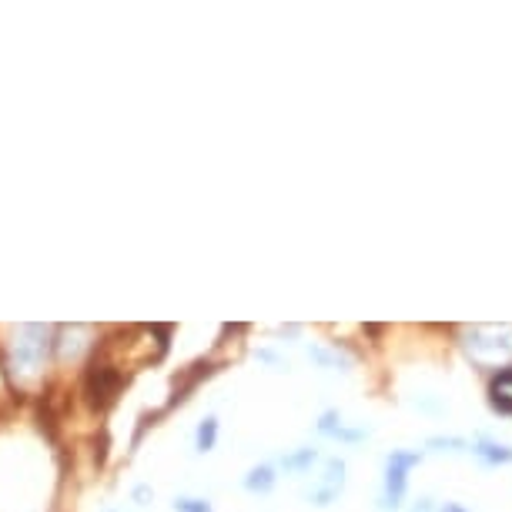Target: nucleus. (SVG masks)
I'll list each match as a JSON object with an SVG mask.
<instances>
[{"instance_id":"f8f14e48","label":"nucleus","mask_w":512,"mask_h":512,"mask_svg":"<svg viewBox=\"0 0 512 512\" xmlns=\"http://www.w3.org/2000/svg\"><path fill=\"white\" fill-rule=\"evenodd\" d=\"M218 446V419L215 415H205V419L198 422L195 429V449L198 452H211Z\"/></svg>"},{"instance_id":"f3484780","label":"nucleus","mask_w":512,"mask_h":512,"mask_svg":"<svg viewBox=\"0 0 512 512\" xmlns=\"http://www.w3.org/2000/svg\"><path fill=\"white\" fill-rule=\"evenodd\" d=\"M148 496H151L148 486H138V489H134V499H148Z\"/></svg>"},{"instance_id":"0eeeda50","label":"nucleus","mask_w":512,"mask_h":512,"mask_svg":"<svg viewBox=\"0 0 512 512\" xmlns=\"http://www.w3.org/2000/svg\"><path fill=\"white\" fill-rule=\"evenodd\" d=\"M472 456H476L482 466H489V469L509 466L512 446H506V442H496V439H476V442H472Z\"/></svg>"},{"instance_id":"1a4fd4ad","label":"nucleus","mask_w":512,"mask_h":512,"mask_svg":"<svg viewBox=\"0 0 512 512\" xmlns=\"http://www.w3.org/2000/svg\"><path fill=\"white\" fill-rule=\"evenodd\" d=\"M308 359L318 362L322 369H332V372H345L352 365V359L338 349V345H328V349L325 345H312V349H308Z\"/></svg>"},{"instance_id":"9b49d317","label":"nucleus","mask_w":512,"mask_h":512,"mask_svg":"<svg viewBox=\"0 0 512 512\" xmlns=\"http://www.w3.org/2000/svg\"><path fill=\"white\" fill-rule=\"evenodd\" d=\"M425 449L442 452V456H466V452H472V442L459 439V436H432L425 442Z\"/></svg>"},{"instance_id":"4468645a","label":"nucleus","mask_w":512,"mask_h":512,"mask_svg":"<svg viewBox=\"0 0 512 512\" xmlns=\"http://www.w3.org/2000/svg\"><path fill=\"white\" fill-rule=\"evenodd\" d=\"M175 512H211V502L198 499V496H178L175 499Z\"/></svg>"},{"instance_id":"ddd939ff","label":"nucleus","mask_w":512,"mask_h":512,"mask_svg":"<svg viewBox=\"0 0 512 512\" xmlns=\"http://www.w3.org/2000/svg\"><path fill=\"white\" fill-rule=\"evenodd\" d=\"M342 412L338 409H328V412H322L318 415V422H315V429H318V436H328V439H335L338 432H342Z\"/></svg>"},{"instance_id":"f03ea898","label":"nucleus","mask_w":512,"mask_h":512,"mask_svg":"<svg viewBox=\"0 0 512 512\" xmlns=\"http://www.w3.org/2000/svg\"><path fill=\"white\" fill-rule=\"evenodd\" d=\"M54 328L51 325H21L11 342V372L21 379H34L44 369L47 352L54 349Z\"/></svg>"},{"instance_id":"7ed1b4c3","label":"nucleus","mask_w":512,"mask_h":512,"mask_svg":"<svg viewBox=\"0 0 512 512\" xmlns=\"http://www.w3.org/2000/svg\"><path fill=\"white\" fill-rule=\"evenodd\" d=\"M422 462L419 449H392L382 466V512H399L409 489V472Z\"/></svg>"},{"instance_id":"39448f33","label":"nucleus","mask_w":512,"mask_h":512,"mask_svg":"<svg viewBox=\"0 0 512 512\" xmlns=\"http://www.w3.org/2000/svg\"><path fill=\"white\" fill-rule=\"evenodd\" d=\"M345 489V462L342 459H325L322 462V476H318V482L312 489H305V499L312 502V506H332V502H338V496H342Z\"/></svg>"},{"instance_id":"dca6fc26","label":"nucleus","mask_w":512,"mask_h":512,"mask_svg":"<svg viewBox=\"0 0 512 512\" xmlns=\"http://www.w3.org/2000/svg\"><path fill=\"white\" fill-rule=\"evenodd\" d=\"M439 512H472V509H466L462 502H442Z\"/></svg>"},{"instance_id":"f257e3e1","label":"nucleus","mask_w":512,"mask_h":512,"mask_svg":"<svg viewBox=\"0 0 512 512\" xmlns=\"http://www.w3.org/2000/svg\"><path fill=\"white\" fill-rule=\"evenodd\" d=\"M462 349L482 369H502L512 359V325H469L462 328Z\"/></svg>"},{"instance_id":"2eb2a0df","label":"nucleus","mask_w":512,"mask_h":512,"mask_svg":"<svg viewBox=\"0 0 512 512\" xmlns=\"http://www.w3.org/2000/svg\"><path fill=\"white\" fill-rule=\"evenodd\" d=\"M409 512H436V506H432V499H429V496H422Z\"/></svg>"},{"instance_id":"a211bd4d","label":"nucleus","mask_w":512,"mask_h":512,"mask_svg":"<svg viewBox=\"0 0 512 512\" xmlns=\"http://www.w3.org/2000/svg\"><path fill=\"white\" fill-rule=\"evenodd\" d=\"M108 512H118V509H108Z\"/></svg>"},{"instance_id":"20e7f679","label":"nucleus","mask_w":512,"mask_h":512,"mask_svg":"<svg viewBox=\"0 0 512 512\" xmlns=\"http://www.w3.org/2000/svg\"><path fill=\"white\" fill-rule=\"evenodd\" d=\"M124 385V375L114 369V365L108 362H91L88 375H84V395H88V402L94 405V409H104V405H111L114 399H118Z\"/></svg>"},{"instance_id":"423d86ee","label":"nucleus","mask_w":512,"mask_h":512,"mask_svg":"<svg viewBox=\"0 0 512 512\" xmlns=\"http://www.w3.org/2000/svg\"><path fill=\"white\" fill-rule=\"evenodd\" d=\"M489 402H492V409H496V412L512 415V365H502V369L492 375Z\"/></svg>"},{"instance_id":"6e6552de","label":"nucleus","mask_w":512,"mask_h":512,"mask_svg":"<svg viewBox=\"0 0 512 512\" xmlns=\"http://www.w3.org/2000/svg\"><path fill=\"white\" fill-rule=\"evenodd\" d=\"M275 466L272 462H258V466H251L245 472V479H241V486H245L248 492H258V496H265V492H272L275 489Z\"/></svg>"},{"instance_id":"9d476101","label":"nucleus","mask_w":512,"mask_h":512,"mask_svg":"<svg viewBox=\"0 0 512 512\" xmlns=\"http://www.w3.org/2000/svg\"><path fill=\"white\" fill-rule=\"evenodd\" d=\"M318 459H322V456H318L315 446H302V449L285 452V456H282V469L288 472V476H302V472H312V466H315Z\"/></svg>"}]
</instances>
